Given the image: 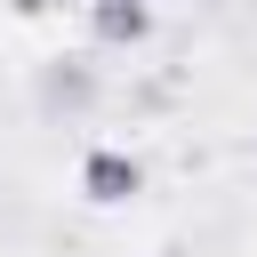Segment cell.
Segmentation results:
<instances>
[{"label":"cell","mask_w":257,"mask_h":257,"mask_svg":"<svg viewBox=\"0 0 257 257\" xmlns=\"http://www.w3.org/2000/svg\"><path fill=\"white\" fill-rule=\"evenodd\" d=\"M88 193L96 201H128L137 193V161L128 153H88Z\"/></svg>","instance_id":"obj_1"},{"label":"cell","mask_w":257,"mask_h":257,"mask_svg":"<svg viewBox=\"0 0 257 257\" xmlns=\"http://www.w3.org/2000/svg\"><path fill=\"white\" fill-rule=\"evenodd\" d=\"M96 32L104 40H137L145 32V0H96Z\"/></svg>","instance_id":"obj_2"}]
</instances>
